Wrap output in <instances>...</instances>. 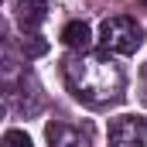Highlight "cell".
<instances>
[{"label":"cell","mask_w":147,"mask_h":147,"mask_svg":"<svg viewBox=\"0 0 147 147\" xmlns=\"http://www.w3.org/2000/svg\"><path fill=\"white\" fill-rule=\"evenodd\" d=\"M62 72L65 82L72 89L75 99H82L86 106H113L123 99V86H127V75L123 69L113 62V51H72L65 62H62Z\"/></svg>","instance_id":"obj_1"},{"label":"cell","mask_w":147,"mask_h":147,"mask_svg":"<svg viewBox=\"0 0 147 147\" xmlns=\"http://www.w3.org/2000/svg\"><path fill=\"white\" fill-rule=\"evenodd\" d=\"M99 41L113 55H134L144 45V31L134 17H106L99 28Z\"/></svg>","instance_id":"obj_2"},{"label":"cell","mask_w":147,"mask_h":147,"mask_svg":"<svg viewBox=\"0 0 147 147\" xmlns=\"http://www.w3.org/2000/svg\"><path fill=\"white\" fill-rule=\"evenodd\" d=\"M110 140L120 144V147L144 144V140H147V120H144V116H120V120L110 127Z\"/></svg>","instance_id":"obj_3"},{"label":"cell","mask_w":147,"mask_h":147,"mask_svg":"<svg viewBox=\"0 0 147 147\" xmlns=\"http://www.w3.org/2000/svg\"><path fill=\"white\" fill-rule=\"evenodd\" d=\"M45 17H48L45 0H21L17 3V24H21V31H38Z\"/></svg>","instance_id":"obj_4"},{"label":"cell","mask_w":147,"mask_h":147,"mask_svg":"<svg viewBox=\"0 0 147 147\" xmlns=\"http://www.w3.org/2000/svg\"><path fill=\"white\" fill-rule=\"evenodd\" d=\"M62 41L72 51H86V48H92V28L86 21H69L65 31H62Z\"/></svg>","instance_id":"obj_5"},{"label":"cell","mask_w":147,"mask_h":147,"mask_svg":"<svg viewBox=\"0 0 147 147\" xmlns=\"http://www.w3.org/2000/svg\"><path fill=\"white\" fill-rule=\"evenodd\" d=\"M21 51H24L28 58H41V55H48V41L38 34V31H24V38H21Z\"/></svg>","instance_id":"obj_6"},{"label":"cell","mask_w":147,"mask_h":147,"mask_svg":"<svg viewBox=\"0 0 147 147\" xmlns=\"http://www.w3.org/2000/svg\"><path fill=\"white\" fill-rule=\"evenodd\" d=\"M3 144H21V147H31V134H24V130H7V134H3Z\"/></svg>","instance_id":"obj_7"},{"label":"cell","mask_w":147,"mask_h":147,"mask_svg":"<svg viewBox=\"0 0 147 147\" xmlns=\"http://www.w3.org/2000/svg\"><path fill=\"white\" fill-rule=\"evenodd\" d=\"M0 120H3V103H0Z\"/></svg>","instance_id":"obj_8"}]
</instances>
